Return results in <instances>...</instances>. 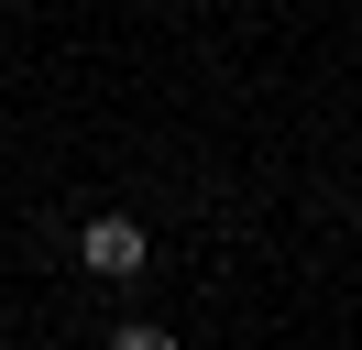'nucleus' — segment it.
I'll list each match as a JSON object with an SVG mask.
<instances>
[{
	"label": "nucleus",
	"mask_w": 362,
	"mask_h": 350,
	"mask_svg": "<svg viewBox=\"0 0 362 350\" xmlns=\"http://www.w3.org/2000/svg\"><path fill=\"white\" fill-rule=\"evenodd\" d=\"M77 262H88L99 284L143 274V230H132V219H88V230H77Z\"/></svg>",
	"instance_id": "nucleus-1"
}]
</instances>
